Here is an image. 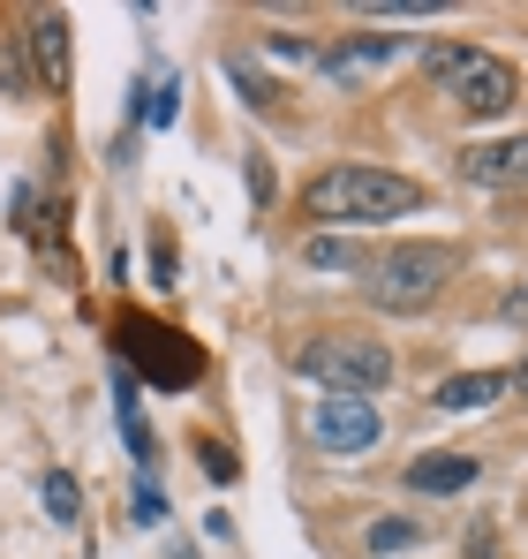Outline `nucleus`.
<instances>
[{
  "mask_svg": "<svg viewBox=\"0 0 528 559\" xmlns=\"http://www.w3.org/2000/svg\"><path fill=\"white\" fill-rule=\"evenodd\" d=\"M431 204V189L408 182V175H393V167H325L317 182L302 189V212L333 235H348V227H385V219H408V212H423Z\"/></svg>",
  "mask_w": 528,
  "mask_h": 559,
  "instance_id": "obj_1",
  "label": "nucleus"
},
{
  "mask_svg": "<svg viewBox=\"0 0 528 559\" xmlns=\"http://www.w3.org/2000/svg\"><path fill=\"white\" fill-rule=\"evenodd\" d=\"M423 69H431V84H439L460 114H476V121H499V114H514V98H521V76H514L499 53L460 46V38L423 46Z\"/></svg>",
  "mask_w": 528,
  "mask_h": 559,
  "instance_id": "obj_2",
  "label": "nucleus"
},
{
  "mask_svg": "<svg viewBox=\"0 0 528 559\" xmlns=\"http://www.w3.org/2000/svg\"><path fill=\"white\" fill-rule=\"evenodd\" d=\"M295 371L317 378L325 393H355V401H370V393H385L393 385V348L385 341H370V333H310L302 348H295Z\"/></svg>",
  "mask_w": 528,
  "mask_h": 559,
  "instance_id": "obj_3",
  "label": "nucleus"
},
{
  "mask_svg": "<svg viewBox=\"0 0 528 559\" xmlns=\"http://www.w3.org/2000/svg\"><path fill=\"white\" fill-rule=\"evenodd\" d=\"M460 265V250L453 242H400V250H385L377 265H370V302L377 310H400V318H416V310H431L445 295V280Z\"/></svg>",
  "mask_w": 528,
  "mask_h": 559,
  "instance_id": "obj_4",
  "label": "nucleus"
},
{
  "mask_svg": "<svg viewBox=\"0 0 528 559\" xmlns=\"http://www.w3.org/2000/svg\"><path fill=\"white\" fill-rule=\"evenodd\" d=\"M408 53H416L408 31H355V38H340L333 53H317V69H325L340 92H362V84H377L385 69H400Z\"/></svg>",
  "mask_w": 528,
  "mask_h": 559,
  "instance_id": "obj_5",
  "label": "nucleus"
},
{
  "mask_svg": "<svg viewBox=\"0 0 528 559\" xmlns=\"http://www.w3.org/2000/svg\"><path fill=\"white\" fill-rule=\"evenodd\" d=\"M310 431H317L325 454H370V447H377V408L355 401V393H317Z\"/></svg>",
  "mask_w": 528,
  "mask_h": 559,
  "instance_id": "obj_6",
  "label": "nucleus"
},
{
  "mask_svg": "<svg viewBox=\"0 0 528 559\" xmlns=\"http://www.w3.org/2000/svg\"><path fill=\"white\" fill-rule=\"evenodd\" d=\"M460 175L476 189H528V136H491L460 152Z\"/></svg>",
  "mask_w": 528,
  "mask_h": 559,
  "instance_id": "obj_7",
  "label": "nucleus"
},
{
  "mask_svg": "<svg viewBox=\"0 0 528 559\" xmlns=\"http://www.w3.org/2000/svg\"><path fill=\"white\" fill-rule=\"evenodd\" d=\"M23 46H31V69H38V84L46 92H69V15H38L31 31H23Z\"/></svg>",
  "mask_w": 528,
  "mask_h": 559,
  "instance_id": "obj_8",
  "label": "nucleus"
},
{
  "mask_svg": "<svg viewBox=\"0 0 528 559\" xmlns=\"http://www.w3.org/2000/svg\"><path fill=\"white\" fill-rule=\"evenodd\" d=\"M506 393H514V371H453L431 401H439L445 416H460V408H491V401H506Z\"/></svg>",
  "mask_w": 528,
  "mask_h": 559,
  "instance_id": "obj_9",
  "label": "nucleus"
},
{
  "mask_svg": "<svg viewBox=\"0 0 528 559\" xmlns=\"http://www.w3.org/2000/svg\"><path fill=\"white\" fill-rule=\"evenodd\" d=\"M476 454H423V462L408 468V491H468L476 484Z\"/></svg>",
  "mask_w": 528,
  "mask_h": 559,
  "instance_id": "obj_10",
  "label": "nucleus"
},
{
  "mask_svg": "<svg viewBox=\"0 0 528 559\" xmlns=\"http://www.w3.org/2000/svg\"><path fill=\"white\" fill-rule=\"evenodd\" d=\"M121 439H129V454H136V468L159 462V447H152V431H144V401H136V378H121Z\"/></svg>",
  "mask_w": 528,
  "mask_h": 559,
  "instance_id": "obj_11",
  "label": "nucleus"
},
{
  "mask_svg": "<svg viewBox=\"0 0 528 559\" xmlns=\"http://www.w3.org/2000/svg\"><path fill=\"white\" fill-rule=\"evenodd\" d=\"M129 333H136V348H144V364H152L159 378H196V356H189V348H175L167 333H159V341H152V325H129Z\"/></svg>",
  "mask_w": 528,
  "mask_h": 559,
  "instance_id": "obj_12",
  "label": "nucleus"
},
{
  "mask_svg": "<svg viewBox=\"0 0 528 559\" xmlns=\"http://www.w3.org/2000/svg\"><path fill=\"white\" fill-rule=\"evenodd\" d=\"M38 491H46V514H53L61 530H69V522H84V484H76L69 468H46V484H38Z\"/></svg>",
  "mask_w": 528,
  "mask_h": 559,
  "instance_id": "obj_13",
  "label": "nucleus"
},
{
  "mask_svg": "<svg viewBox=\"0 0 528 559\" xmlns=\"http://www.w3.org/2000/svg\"><path fill=\"white\" fill-rule=\"evenodd\" d=\"M302 265H317V273H355V242L348 235H310V242H302Z\"/></svg>",
  "mask_w": 528,
  "mask_h": 559,
  "instance_id": "obj_14",
  "label": "nucleus"
},
{
  "mask_svg": "<svg viewBox=\"0 0 528 559\" xmlns=\"http://www.w3.org/2000/svg\"><path fill=\"white\" fill-rule=\"evenodd\" d=\"M175 114H181V98H175V76H159V84H152V98H144V121H152V129H167Z\"/></svg>",
  "mask_w": 528,
  "mask_h": 559,
  "instance_id": "obj_15",
  "label": "nucleus"
},
{
  "mask_svg": "<svg viewBox=\"0 0 528 559\" xmlns=\"http://www.w3.org/2000/svg\"><path fill=\"white\" fill-rule=\"evenodd\" d=\"M460 552H468V559H499V522H491V514H476V522H468V545H460Z\"/></svg>",
  "mask_w": 528,
  "mask_h": 559,
  "instance_id": "obj_16",
  "label": "nucleus"
},
{
  "mask_svg": "<svg viewBox=\"0 0 528 559\" xmlns=\"http://www.w3.org/2000/svg\"><path fill=\"white\" fill-rule=\"evenodd\" d=\"M416 537H423L416 522H377V530H370V552H400V545H416Z\"/></svg>",
  "mask_w": 528,
  "mask_h": 559,
  "instance_id": "obj_17",
  "label": "nucleus"
},
{
  "mask_svg": "<svg viewBox=\"0 0 528 559\" xmlns=\"http://www.w3.org/2000/svg\"><path fill=\"white\" fill-rule=\"evenodd\" d=\"M136 522H144V530H159V522H167V491L136 484Z\"/></svg>",
  "mask_w": 528,
  "mask_h": 559,
  "instance_id": "obj_18",
  "label": "nucleus"
},
{
  "mask_svg": "<svg viewBox=\"0 0 528 559\" xmlns=\"http://www.w3.org/2000/svg\"><path fill=\"white\" fill-rule=\"evenodd\" d=\"M370 15H445V0H370Z\"/></svg>",
  "mask_w": 528,
  "mask_h": 559,
  "instance_id": "obj_19",
  "label": "nucleus"
},
{
  "mask_svg": "<svg viewBox=\"0 0 528 559\" xmlns=\"http://www.w3.org/2000/svg\"><path fill=\"white\" fill-rule=\"evenodd\" d=\"M499 318H506V325H521V333H528V273H521V287H506V302H499Z\"/></svg>",
  "mask_w": 528,
  "mask_h": 559,
  "instance_id": "obj_20",
  "label": "nucleus"
},
{
  "mask_svg": "<svg viewBox=\"0 0 528 559\" xmlns=\"http://www.w3.org/2000/svg\"><path fill=\"white\" fill-rule=\"evenodd\" d=\"M0 92H15V98L31 92V76H23V69H15V53H8V46H0Z\"/></svg>",
  "mask_w": 528,
  "mask_h": 559,
  "instance_id": "obj_21",
  "label": "nucleus"
},
{
  "mask_svg": "<svg viewBox=\"0 0 528 559\" xmlns=\"http://www.w3.org/2000/svg\"><path fill=\"white\" fill-rule=\"evenodd\" d=\"M204 468H212V484H235V454L227 447H204Z\"/></svg>",
  "mask_w": 528,
  "mask_h": 559,
  "instance_id": "obj_22",
  "label": "nucleus"
},
{
  "mask_svg": "<svg viewBox=\"0 0 528 559\" xmlns=\"http://www.w3.org/2000/svg\"><path fill=\"white\" fill-rule=\"evenodd\" d=\"M514 393H521V401H528V356H521V371H514Z\"/></svg>",
  "mask_w": 528,
  "mask_h": 559,
  "instance_id": "obj_23",
  "label": "nucleus"
},
{
  "mask_svg": "<svg viewBox=\"0 0 528 559\" xmlns=\"http://www.w3.org/2000/svg\"><path fill=\"white\" fill-rule=\"evenodd\" d=\"M175 559H196V552H189V545H181V552H175Z\"/></svg>",
  "mask_w": 528,
  "mask_h": 559,
  "instance_id": "obj_24",
  "label": "nucleus"
}]
</instances>
